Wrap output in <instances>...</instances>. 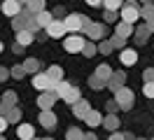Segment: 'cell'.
Masks as SVG:
<instances>
[{
	"label": "cell",
	"mask_w": 154,
	"mask_h": 140,
	"mask_svg": "<svg viewBox=\"0 0 154 140\" xmlns=\"http://www.w3.org/2000/svg\"><path fill=\"white\" fill-rule=\"evenodd\" d=\"M12 26L14 30H35L38 33V26H35V14L26 9V12H19L17 17H12Z\"/></svg>",
	"instance_id": "obj_1"
},
{
	"label": "cell",
	"mask_w": 154,
	"mask_h": 140,
	"mask_svg": "<svg viewBox=\"0 0 154 140\" xmlns=\"http://www.w3.org/2000/svg\"><path fill=\"white\" fill-rule=\"evenodd\" d=\"M119 17H122V21L135 23V21L143 17V14H140V7H138L135 2H124V5H122V9H119Z\"/></svg>",
	"instance_id": "obj_2"
},
{
	"label": "cell",
	"mask_w": 154,
	"mask_h": 140,
	"mask_svg": "<svg viewBox=\"0 0 154 140\" xmlns=\"http://www.w3.org/2000/svg\"><path fill=\"white\" fill-rule=\"evenodd\" d=\"M115 98H117V103L122 105V110H131V107H133V89L122 86V89L115 91Z\"/></svg>",
	"instance_id": "obj_3"
},
{
	"label": "cell",
	"mask_w": 154,
	"mask_h": 140,
	"mask_svg": "<svg viewBox=\"0 0 154 140\" xmlns=\"http://www.w3.org/2000/svg\"><path fill=\"white\" fill-rule=\"evenodd\" d=\"M84 37L82 35H70V37H66V42H63V47H66V51L68 54H77V51H84Z\"/></svg>",
	"instance_id": "obj_4"
},
{
	"label": "cell",
	"mask_w": 154,
	"mask_h": 140,
	"mask_svg": "<svg viewBox=\"0 0 154 140\" xmlns=\"http://www.w3.org/2000/svg\"><path fill=\"white\" fill-rule=\"evenodd\" d=\"M63 23H66L68 33H82V26H84V19H82V14H66Z\"/></svg>",
	"instance_id": "obj_5"
},
{
	"label": "cell",
	"mask_w": 154,
	"mask_h": 140,
	"mask_svg": "<svg viewBox=\"0 0 154 140\" xmlns=\"http://www.w3.org/2000/svg\"><path fill=\"white\" fill-rule=\"evenodd\" d=\"M33 86H35L38 91H51L54 82H51V77H49L47 73H35L33 75Z\"/></svg>",
	"instance_id": "obj_6"
},
{
	"label": "cell",
	"mask_w": 154,
	"mask_h": 140,
	"mask_svg": "<svg viewBox=\"0 0 154 140\" xmlns=\"http://www.w3.org/2000/svg\"><path fill=\"white\" fill-rule=\"evenodd\" d=\"M54 103H56V93L54 91H40V96H38V107L40 110H51Z\"/></svg>",
	"instance_id": "obj_7"
},
{
	"label": "cell",
	"mask_w": 154,
	"mask_h": 140,
	"mask_svg": "<svg viewBox=\"0 0 154 140\" xmlns=\"http://www.w3.org/2000/svg\"><path fill=\"white\" fill-rule=\"evenodd\" d=\"M40 126L42 129H47V131H51V129H56V117H54V112L51 110H40Z\"/></svg>",
	"instance_id": "obj_8"
},
{
	"label": "cell",
	"mask_w": 154,
	"mask_h": 140,
	"mask_svg": "<svg viewBox=\"0 0 154 140\" xmlns=\"http://www.w3.org/2000/svg\"><path fill=\"white\" fill-rule=\"evenodd\" d=\"M47 33H49V37H63L68 33V28H66V23H63V21H58V19H54V21H51V23H49L47 26Z\"/></svg>",
	"instance_id": "obj_9"
},
{
	"label": "cell",
	"mask_w": 154,
	"mask_h": 140,
	"mask_svg": "<svg viewBox=\"0 0 154 140\" xmlns=\"http://www.w3.org/2000/svg\"><path fill=\"white\" fill-rule=\"evenodd\" d=\"M0 9H2V14H7V17H17L21 12V2L19 0H2Z\"/></svg>",
	"instance_id": "obj_10"
},
{
	"label": "cell",
	"mask_w": 154,
	"mask_h": 140,
	"mask_svg": "<svg viewBox=\"0 0 154 140\" xmlns=\"http://www.w3.org/2000/svg\"><path fill=\"white\" fill-rule=\"evenodd\" d=\"M89 110H91V105H89V101H84V98H79V101L72 105V114H75L77 119H84L89 114Z\"/></svg>",
	"instance_id": "obj_11"
},
{
	"label": "cell",
	"mask_w": 154,
	"mask_h": 140,
	"mask_svg": "<svg viewBox=\"0 0 154 140\" xmlns=\"http://www.w3.org/2000/svg\"><path fill=\"white\" fill-rule=\"evenodd\" d=\"M126 82V73H122V70H117V73H112V77L107 79V89H112V91H117V89H122Z\"/></svg>",
	"instance_id": "obj_12"
},
{
	"label": "cell",
	"mask_w": 154,
	"mask_h": 140,
	"mask_svg": "<svg viewBox=\"0 0 154 140\" xmlns=\"http://www.w3.org/2000/svg\"><path fill=\"white\" fill-rule=\"evenodd\" d=\"M119 61H122L124 65H135L138 63V51H133L131 47H124L122 54H119Z\"/></svg>",
	"instance_id": "obj_13"
},
{
	"label": "cell",
	"mask_w": 154,
	"mask_h": 140,
	"mask_svg": "<svg viewBox=\"0 0 154 140\" xmlns=\"http://www.w3.org/2000/svg\"><path fill=\"white\" fill-rule=\"evenodd\" d=\"M51 21H54V12H45V9H42V12L35 14V26H38V30L40 28H47Z\"/></svg>",
	"instance_id": "obj_14"
},
{
	"label": "cell",
	"mask_w": 154,
	"mask_h": 140,
	"mask_svg": "<svg viewBox=\"0 0 154 140\" xmlns=\"http://www.w3.org/2000/svg\"><path fill=\"white\" fill-rule=\"evenodd\" d=\"M84 121H87V126H91V129H96V126H103V114L98 110H89V114L84 117Z\"/></svg>",
	"instance_id": "obj_15"
},
{
	"label": "cell",
	"mask_w": 154,
	"mask_h": 140,
	"mask_svg": "<svg viewBox=\"0 0 154 140\" xmlns=\"http://www.w3.org/2000/svg\"><path fill=\"white\" fill-rule=\"evenodd\" d=\"M70 89H72V84H70V82H66V79H61V82H56L54 86H51V91L56 93V98H66Z\"/></svg>",
	"instance_id": "obj_16"
},
{
	"label": "cell",
	"mask_w": 154,
	"mask_h": 140,
	"mask_svg": "<svg viewBox=\"0 0 154 140\" xmlns=\"http://www.w3.org/2000/svg\"><path fill=\"white\" fill-rule=\"evenodd\" d=\"M17 138H19V140H30V138H35V129H33L30 124H21L19 129H17Z\"/></svg>",
	"instance_id": "obj_17"
},
{
	"label": "cell",
	"mask_w": 154,
	"mask_h": 140,
	"mask_svg": "<svg viewBox=\"0 0 154 140\" xmlns=\"http://www.w3.org/2000/svg\"><path fill=\"white\" fill-rule=\"evenodd\" d=\"M33 40H35V30H17V42H19V45H30V42H33Z\"/></svg>",
	"instance_id": "obj_18"
},
{
	"label": "cell",
	"mask_w": 154,
	"mask_h": 140,
	"mask_svg": "<svg viewBox=\"0 0 154 140\" xmlns=\"http://www.w3.org/2000/svg\"><path fill=\"white\" fill-rule=\"evenodd\" d=\"M117 35H122V37H131V35H135L133 23H128V21H122V23L117 26Z\"/></svg>",
	"instance_id": "obj_19"
},
{
	"label": "cell",
	"mask_w": 154,
	"mask_h": 140,
	"mask_svg": "<svg viewBox=\"0 0 154 140\" xmlns=\"http://www.w3.org/2000/svg\"><path fill=\"white\" fill-rule=\"evenodd\" d=\"M103 126H105L107 131H117V129H119V119H117L115 112H110L107 117H103Z\"/></svg>",
	"instance_id": "obj_20"
},
{
	"label": "cell",
	"mask_w": 154,
	"mask_h": 140,
	"mask_svg": "<svg viewBox=\"0 0 154 140\" xmlns=\"http://www.w3.org/2000/svg\"><path fill=\"white\" fill-rule=\"evenodd\" d=\"M91 40H103V35H105V26H100V23H94V26L89 28V33H87Z\"/></svg>",
	"instance_id": "obj_21"
},
{
	"label": "cell",
	"mask_w": 154,
	"mask_h": 140,
	"mask_svg": "<svg viewBox=\"0 0 154 140\" xmlns=\"http://www.w3.org/2000/svg\"><path fill=\"white\" fill-rule=\"evenodd\" d=\"M149 33H152L149 26H140L138 30H135V42H138V45H145V42H147V37H149Z\"/></svg>",
	"instance_id": "obj_22"
},
{
	"label": "cell",
	"mask_w": 154,
	"mask_h": 140,
	"mask_svg": "<svg viewBox=\"0 0 154 140\" xmlns=\"http://www.w3.org/2000/svg\"><path fill=\"white\" fill-rule=\"evenodd\" d=\"M112 73H115V70H112V68H110L107 63H100V65L96 68V75L100 77V79H105V82L110 79V77H112Z\"/></svg>",
	"instance_id": "obj_23"
},
{
	"label": "cell",
	"mask_w": 154,
	"mask_h": 140,
	"mask_svg": "<svg viewBox=\"0 0 154 140\" xmlns=\"http://www.w3.org/2000/svg\"><path fill=\"white\" fill-rule=\"evenodd\" d=\"M5 117L10 119V124H19V121H21V110L17 107V105H12L10 110L5 112Z\"/></svg>",
	"instance_id": "obj_24"
},
{
	"label": "cell",
	"mask_w": 154,
	"mask_h": 140,
	"mask_svg": "<svg viewBox=\"0 0 154 140\" xmlns=\"http://www.w3.org/2000/svg\"><path fill=\"white\" fill-rule=\"evenodd\" d=\"M47 75L51 77V82L56 84V82H61V79H63V68H61V65H51V68L47 70Z\"/></svg>",
	"instance_id": "obj_25"
},
{
	"label": "cell",
	"mask_w": 154,
	"mask_h": 140,
	"mask_svg": "<svg viewBox=\"0 0 154 140\" xmlns=\"http://www.w3.org/2000/svg\"><path fill=\"white\" fill-rule=\"evenodd\" d=\"M89 86H91L94 91H100L103 86H107V82H105V79H100V77H98V75L94 73L91 77H89Z\"/></svg>",
	"instance_id": "obj_26"
},
{
	"label": "cell",
	"mask_w": 154,
	"mask_h": 140,
	"mask_svg": "<svg viewBox=\"0 0 154 140\" xmlns=\"http://www.w3.org/2000/svg\"><path fill=\"white\" fill-rule=\"evenodd\" d=\"M66 140H84V133L77 129V126H72V129L66 131Z\"/></svg>",
	"instance_id": "obj_27"
},
{
	"label": "cell",
	"mask_w": 154,
	"mask_h": 140,
	"mask_svg": "<svg viewBox=\"0 0 154 140\" xmlns=\"http://www.w3.org/2000/svg\"><path fill=\"white\" fill-rule=\"evenodd\" d=\"M26 7H28L33 14H38V12L45 9V0H28V2H26Z\"/></svg>",
	"instance_id": "obj_28"
},
{
	"label": "cell",
	"mask_w": 154,
	"mask_h": 140,
	"mask_svg": "<svg viewBox=\"0 0 154 140\" xmlns=\"http://www.w3.org/2000/svg\"><path fill=\"white\" fill-rule=\"evenodd\" d=\"M79 98H82V93H79V89H75V86H72V89L68 91V96L63 98V101H66V103H70V105H75V103L79 101Z\"/></svg>",
	"instance_id": "obj_29"
},
{
	"label": "cell",
	"mask_w": 154,
	"mask_h": 140,
	"mask_svg": "<svg viewBox=\"0 0 154 140\" xmlns=\"http://www.w3.org/2000/svg\"><path fill=\"white\" fill-rule=\"evenodd\" d=\"M140 14H143L145 21H152V19H154V2L145 5V7H140Z\"/></svg>",
	"instance_id": "obj_30"
},
{
	"label": "cell",
	"mask_w": 154,
	"mask_h": 140,
	"mask_svg": "<svg viewBox=\"0 0 154 140\" xmlns=\"http://www.w3.org/2000/svg\"><path fill=\"white\" fill-rule=\"evenodd\" d=\"M23 65H26V70L33 73V75L40 73V61H38V58H26V63H23Z\"/></svg>",
	"instance_id": "obj_31"
},
{
	"label": "cell",
	"mask_w": 154,
	"mask_h": 140,
	"mask_svg": "<svg viewBox=\"0 0 154 140\" xmlns=\"http://www.w3.org/2000/svg\"><path fill=\"white\" fill-rule=\"evenodd\" d=\"M103 5H105V9L119 12V9H122V5H124V0H103Z\"/></svg>",
	"instance_id": "obj_32"
},
{
	"label": "cell",
	"mask_w": 154,
	"mask_h": 140,
	"mask_svg": "<svg viewBox=\"0 0 154 140\" xmlns=\"http://www.w3.org/2000/svg\"><path fill=\"white\" fill-rule=\"evenodd\" d=\"M0 103H5V105H17V93H14V91H5Z\"/></svg>",
	"instance_id": "obj_33"
},
{
	"label": "cell",
	"mask_w": 154,
	"mask_h": 140,
	"mask_svg": "<svg viewBox=\"0 0 154 140\" xmlns=\"http://www.w3.org/2000/svg\"><path fill=\"white\" fill-rule=\"evenodd\" d=\"M28 73V70H26V65L21 63V65H14V68H12V77H14V79H21V77H23V75Z\"/></svg>",
	"instance_id": "obj_34"
},
{
	"label": "cell",
	"mask_w": 154,
	"mask_h": 140,
	"mask_svg": "<svg viewBox=\"0 0 154 140\" xmlns=\"http://www.w3.org/2000/svg\"><path fill=\"white\" fill-rule=\"evenodd\" d=\"M112 49H115L112 40H107V42H103V45L98 47V54H112Z\"/></svg>",
	"instance_id": "obj_35"
},
{
	"label": "cell",
	"mask_w": 154,
	"mask_h": 140,
	"mask_svg": "<svg viewBox=\"0 0 154 140\" xmlns=\"http://www.w3.org/2000/svg\"><path fill=\"white\" fill-rule=\"evenodd\" d=\"M98 49H96V45H94V42H89V45H84V51H82V54L87 56V58H91V56L96 54Z\"/></svg>",
	"instance_id": "obj_36"
},
{
	"label": "cell",
	"mask_w": 154,
	"mask_h": 140,
	"mask_svg": "<svg viewBox=\"0 0 154 140\" xmlns=\"http://www.w3.org/2000/svg\"><path fill=\"white\" fill-rule=\"evenodd\" d=\"M143 93L147 96V98H154V82H145V86H143Z\"/></svg>",
	"instance_id": "obj_37"
},
{
	"label": "cell",
	"mask_w": 154,
	"mask_h": 140,
	"mask_svg": "<svg viewBox=\"0 0 154 140\" xmlns=\"http://www.w3.org/2000/svg\"><path fill=\"white\" fill-rule=\"evenodd\" d=\"M112 45H115V49H124V45H126V37H122V35H115V37H112Z\"/></svg>",
	"instance_id": "obj_38"
},
{
	"label": "cell",
	"mask_w": 154,
	"mask_h": 140,
	"mask_svg": "<svg viewBox=\"0 0 154 140\" xmlns=\"http://www.w3.org/2000/svg\"><path fill=\"white\" fill-rule=\"evenodd\" d=\"M105 107H107V112H117V110H122V105L117 103V98H115V101H110Z\"/></svg>",
	"instance_id": "obj_39"
},
{
	"label": "cell",
	"mask_w": 154,
	"mask_h": 140,
	"mask_svg": "<svg viewBox=\"0 0 154 140\" xmlns=\"http://www.w3.org/2000/svg\"><path fill=\"white\" fill-rule=\"evenodd\" d=\"M143 79H145V82H154V68H147V70H145Z\"/></svg>",
	"instance_id": "obj_40"
},
{
	"label": "cell",
	"mask_w": 154,
	"mask_h": 140,
	"mask_svg": "<svg viewBox=\"0 0 154 140\" xmlns=\"http://www.w3.org/2000/svg\"><path fill=\"white\" fill-rule=\"evenodd\" d=\"M7 77H12V68H0V82H5Z\"/></svg>",
	"instance_id": "obj_41"
},
{
	"label": "cell",
	"mask_w": 154,
	"mask_h": 140,
	"mask_svg": "<svg viewBox=\"0 0 154 140\" xmlns=\"http://www.w3.org/2000/svg\"><path fill=\"white\" fill-rule=\"evenodd\" d=\"M115 19H117V12H112V9H105V21H107V23H112Z\"/></svg>",
	"instance_id": "obj_42"
},
{
	"label": "cell",
	"mask_w": 154,
	"mask_h": 140,
	"mask_svg": "<svg viewBox=\"0 0 154 140\" xmlns=\"http://www.w3.org/2000/svg\"><path fill=\"white\" fill-rule=\"evenodd\" d=\"M7 124H10V119H7L5 114H0V133H5V129H7Z\"/></svg>",
	"instance_id": "obj_43"
},
{
	"label": "cell",
	"mask_w": 154,
	"mask_h": 140,
	"mask_svg": "<svg viewBox=\"0 0 154 140\" xmlns=\"http://www.w3.org/2000/svg\"><path fill=\"white\" fill-rule=\"evenodd\" d=\"M110 140H126V138H124V133H115V131H112V135H110Z\"/></svg>",
	"instance_id": "obj_44"
},
{
	"label": "cell",
	"mask_w": 154,
	"mask_h": 140,
	"mask_svg": "<svg viewBox=\"0 0 154 140\" xmlns=\"http://www.w3.org/2000/svg\"><path fill=\"white\" fill-rule=\"evenodd\" d=\"M87 5H91V7H98V5H103V0H84Z\"/></svg>",
	"instance_id": "obj_45"
},
{
	"label": "cell",
	"mask_w": 154,
	"mask_h": 140,
	"mask_svg": "<svg viewBox=\"0 0 154 140\" xmlns=\"http://www.w3.org/2000/svg\"><path fill=\"white\" fill-rule=\"evenodd\" d=\"M61 14H66V9H63V7H56V9H54V17H61Z\"/></svg>",
	"instance_id": "obj_46"
},
{
	"label": "cell",
	"mask_w": 154,
	"mask_h": 140,
	"mask_svg": "<svg viewBox=\"0 0 154 140\" xmlns=\"http://www.w3.org/2000/svg\"><path fill=\"white\" fill-rule=\"evenodd\" d=\"M84 140H98L96 133H84Z\"/></svg>",
	"instance_id": "obj_47"
},
{
	"label": "cell",
	"mask_w": 154,
	"mask_h": 140,
	"mask_svg": "<svg viewBox=\"0 0 154 140\" xmlns=\"http://www.w3.org/2000/svg\"><path fill=\"white\" fill-rule=\"evenodd\" d=\"M147 26H149V30L154 33V19H152V21H147Z\"/></svg>",
	"instance_id": "obj_48"
},
{
	"label": "cell",
	"mask_w": 154,
	"mask_h": 140,
	"mask_svg": "<svg viewBox=\"0 0 154 140\" xmlns=\"http://www.w3.org/2000/svg\"><path fill=\"white\" fill-rule=\"evenodd\" d=\"M140 2H143V5H149V2H154V0H140Z\"/></svg>",
	"instance_id": "obj_49"
},
{
	"label": "cell",
	"mask_w": 154,
	"mask_h": 140,
	"mask_svg": "<svg viewBox=\"0 0 154 140\" xmlns=\"http://www.w3.org/2000/svg\"><path fill=\"white\" fill-rule=\"evenodd\" d=\"M19 2H21V5H26V2H28V0H19Z\"/></svg>",
	"instance_id": "obj_50"
},
{
	"label": "cell",
	"mask_w": 154,
	"mask_h": 140,
	"mask_svg": "<svg viewBox=\"0 0 154 140\" xmlns=\"http://www.w3.org/2000/svg\"><path fill=\"white\" fill-rule=\"evenodd\" d=\"M42 140H54V138H42Z\"/></svg>",
	"instance_id": "obj_51"
},
{
	"label": "cell",
	"mask_w": 154,
	"mask_h": 140,
	"mask_svg": "<svg viewBox=\"0 0 154 140\" xmlns=\"http://www.w3.org/2000/svg\"><path fill=\"white\" fill-rule=\"evenodd\" d=\"M0 51H2V42H0Z\"/></svg>",
	"instance_id": "obj_52"
},
{
	"label": "cell",
	"mask_w": 154,
	"mask_h": 140,
	"mask_svg": "<svg viewBox=\"0 0 154 140\" xmlns=\"http://www.w3.org/2000/svg\"><path fill=\"white\" fill-rule=\"evenodd\" d=\"M135 140H145V138H135Z\"/></svg>",
	"instance_id": "obj_53"
},
{
	"label": "cell",
	"mask_w": 154,
	"mask_h": 140,
	"mask_svg": "<svg viewBox=\"0 0 154 140\" xmlns=\"http://www.w3.org/2000/svg\"><path fill=\"white\" fill-rule=\"evenodd\" d=\"M30 140H35V138H30Z\"/></svg>",
	"instance_id": "obj_54"
},
{
	"label": "cell",
	"mask_w": 154,
	"mask_h": 140,
	"mask_svg": "<svg viewBox=\"0 0 154 140\" xmlns=\"http://www.w3.org/2000/svg\"><path fill=\"white\" fill-rule=\"evenodd\" d=\"M0 140H5V138H0Z\"/></svg>",
	"instance_id": "obj_55"
}]
</instances>
